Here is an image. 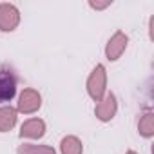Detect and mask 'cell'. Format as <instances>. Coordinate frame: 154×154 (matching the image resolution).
Returning a JSON list of instances; mask_svg holds the SVG:
<instances>
[{
    "label": "cell",
    "instance_id": "cell-8",
    "mask_svg": "<svg viewBox=\"0 0 154 154\" xmlns=\"http://www.w3.org/2000/svg\"><path fill=\"white\" fill-rule=\"evenodd\" d=\"M17 125V109L11 105L0 107V132H9Z\"/></svg>",
    "mask_w": 154,
    "mask_h": 154
},
{
    "label": "cell",
    "instance_id": "cell-5",
    "mask_svg": "<svg viewBox=\"0 0 154 154\" xmlns=\"http://www.w3.org/2000/svg\"><path fill=\"white\" fill-rule=\"evenodd\" d=\"M127 45H129V36H127L123 31H116V33L109 38V42H107V45H105V56H107V60H109V62H116V60L125 53Z\"/></svg>",
    "mask_w": 154,
    "mask_h": 154
},
{
    "label": "cell",
    "instance_id": "cell-3",
    "mask_svg": "<svg viewBox=\"0 0 154 154\" xmlns=\"http://www.w3.org/2000/svg\"><path fill=\"white\" fill-rule=\"evenodd\" d=\"M42 107V96L36 89H24L18 96L17 112L22 114H33Z\"/></svg>",
    "mask_w": 154,
    "mask_h": 154
},
{
    "label": "cell",
    "instance_id": "cell-6",
    "mask_svg": "<svg viewBox=\"0 0 154 154\" xmlns=\"http://www.w3.org/2000/svg\"><path fill=\"white\" fill-rule=\"evenodd\" d=\"M17 94V78L9 69H0V103L11 102Z\"/></svg>",
    "mask_w": 154,
    "mask_h": 154
},
{
    "label": "cell",
    "instance_id": "cell-1",
    "mask_svg": "<svg viewBox=\"0 0 154 154\" xmlns=\"http://www.w3.org/2000/svg\"><path fill=\"white\" fill-rule=\"evenodd\" d=\"M87 93L94 102H100L107 93V71L105 65L98 63L87 78Z\"/></svg>",
    "mask_w": 154,
    "mask_h": 154
},
{
    "label": "cell",
    "instance_id": "cell-4",
    "mask_svg": "<svg viewBox=\"0 0 154 154\" xmlns=\"http://www.w3.org/2000/svg\"><path fill=\"white\" fill-rule=\"evenodd\" d=\"M118 112V102H116V96L114 93H105L103 98L100 102H96V107H94V114L100 122H111Z\"/></svg>",
    "mask_w": 154,
    "mask_h": 154
},
{
    "label": "cell",
    "instance_id": "cell-12",
    "mask_svg": "<svg viewBox=\"0 0 154 154\" xmlns=\"http://www.w3.org/2000/svg\"><path fill=\"white\" fill-rule=\"evenodd\" d=\"M112 4V0H103V2H94V0H89V8H93V9H96V11H102V9H105V8H109Z\"/></svg>",
    "mask_w": 154,
    "mask_h": 154
},
{
    "label": "cell",
    "instance_id": "cell-2",
    "mask_svg": "<svg viewBox=\"0 0 154 154\" xmlns=\"http://www.w3.org/2000/svg\"><path fill=\"white\" fill-rule=\"evenodd\" d=\"M20 24V11L15 4L0 2V31L11 33Z\"/></svg>",
    "mask_w": 154,
    "mask_h": 154
},
{
    "label": "cell",
    "instance_id": "cell-7",
    "mask_svg": "<svg viewBox=\"0 0 154 154\" xmlns=\"http://www.w3.org/2000/svg\"><path fill=\"white\" fill-rule=\"evenodd\" d=\"M44 134H45V122L42 118H29L20 127V138L40 140Z\"/></svg>",
    "mask_w": 154,
    "mask_h": 154
},
{
    "label": "cell",
    "instance_id": "cell-13",
    "mask_svg": "<svg viewBox=\"0 0 154 154\" xmlns=\"http://www.w3.org/2000/svg\"><path fill=\"white\" fill-rule=\"evenodd\" d=\"M125 154H138V152H134V150H127Z\"/></svg>",
    "mask_w": 154,
    "mask_h": 154
},
{
    "label": "cell",
    "instance_id": "cell-11",
    "mask_svg": "<svg viewBox=\"0 0 154 154\" xmlns=\"http://www.w3.org/2000/svg\"><path fill=\"white\" fill-rule=\"evenodd\" d=\"M18 154H56L51 145H35V143H22L18 147Z\"/></svg>",
    "mask_w": 154,
    "mask_h": 154
},
{
    "label": "cell",
    "instance_id": "cell-9",
    "mask_svg": "<svg viewBox=\"0 0 154 154\" xmlns=\"http://www.w3.org/2000/svg\"><path fill=\"white\" fill-rule=\"evenodd\" d=\"M60 152L62 154H82L84 152V145H82L80 138L69 134V136L62 138V141H60Z\"/></svg>",
    "mask_w": 154,
    "mask_h": 154
},
{
    "label": "cell",
    "instance_id": "cell-10",
    "mask_svg": "<svg viewBox=\"0 0 154 154\" xmlns=\"http://www.w3.org/2000/svg\"><path fill=\"white\" fill-rule=\"evenodd\" d=\"M138 131L143 138H152L154 136V114L150 111L141 114V118L138 122Z\"/></svg>",
    "mask_w": 154,
    "mask_h": 154
}]
</instances>
